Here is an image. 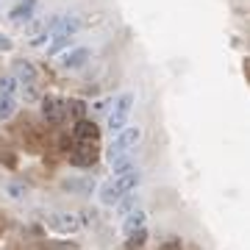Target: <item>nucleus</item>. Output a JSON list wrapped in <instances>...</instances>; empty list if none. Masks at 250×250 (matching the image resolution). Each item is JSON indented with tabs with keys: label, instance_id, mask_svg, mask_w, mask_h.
I'll return each mask as SVG.
<instances>
[{
	"label": "nucleus",
	"instance_id": "1",
	"mask_svg": "<svg viewBox=\"0 0 250 250\" xmlns=\"http://www.w3.org/2000/svg\"><path fill=\"white\" fill-rule=\"evenodd\" d=\"M100 156V131L89 120H75L70 142V161L75 167H92Z\"/></svg>",
	"mask_w": 250,
	"mask_h": 250
},
{
	"label": "nucleus",
	"instance_id": "2",
	"mask_svg": "<svg viewBox=\"0 0 250 250\" xmlns=\"http://www.w3.org/2000/svg\"><path fill=\"white\" fill-rule=\"evenodd\" d=\"M139 184H142V172H139V167H136V170L125 172V175H111V181H106V184L100 187L98 197H100L103 206H117L125 195L136 192Z\"/></svg>",
	"mask_w": 250,
	"mask_h": 250
},
{
	"label": "nucleus",
	"instance_id": "3",
	"mask_svg": "<svg viewBox=\"0 0 250 250\" xmlns=\"http://www.w3.org/2000/svg\"><path fill=\"white\" fill-rule=\"evenodd\" d=\"M139 139H142V128H139V125H125L123 131H117V134L111 136L108 147H106L108 164L117 161V159H123V156H131V153L136 150Z\"/></svg>",
	"mask_w": 250,
	"mask_h": 250
},
{
	"label": "nucleus",
	"instance_id": "4",
	"mask_svg": "<svg viewBox=\"0 0 250 250\" xmlns=\"http://www.w3.org/2000/svg\"><path fill=\"white\" fill-rule=\"evenodd\" d=\"M134 103H136L134 92H123V95H117V98L111 100V108H108V117H106V128H108V134L111 136L128 125L131 111H134Z\"/></svg>",
	"mask_w": 250,
	"mask_h": 250
},
{
	"label": "nucleus",
	"instance_id": "5",
	"mask_svg": "<svg viewBox=\"0 0 250 250\" xmlns=\"http://www.w3.org/2000/svg\"><path fill=\"white\" fill-rule=\"evenodd\" d=\"M92 56H95V50H92V47H86V45L70 47V50H62V53H59V67H62L64 72L83 70V67L92 62Z\"/></svg>",
	"mask_w": 250,
	"mask_h": 250
},
{
	"label": "nucleus",
	"instance_id": "6",
	"mask_svg": "<svg viewBox=\"0 0 250 250\" xmlns=\"http://www.w3.org/2000/svg\"><path fill=\"white\" fill-rule=\"evenodd\" d=\"M14 78H17V83L25 89V98L34 100L36 98V83H39V72H36V67L28 59H20V62H14V72H11Z\"/></svg>",
	"mask_w": 250,
	"mask_h": 250
},
{
	"label": "nucleus",
	"instance_id": "7",
	"mask_svg": "<svg viewBox=\"0 0 250 250\" xmlns=\"http://www.w3.org/2000/svg\"><path fill=\"white\" fill-rule=\"evenodd\" d=\"M36 6H39V0H20L6 17H9V22H14V25H25V22H31V20L36 17Z\"/></svg>",
	"mask_w": 250,
	"mask_h": 250
},
{
	"label": "nucleus",
	"instance_id": "8",
	"mask_svg": "<svg viewBox=\"0 0 250 250\" xmlns=\"http://www.w3.org/2000/svg\"><path fill=\"white\" fill-rule=\"evenodd\" d=\"M47 228L56 233H75L81 228V220L75 214H53L47 217Z\"/></svg>",
	"mask_w": 250,
	"mask_h": 250
},
{
	"label": "nucleus",
	"instance_id": "9",
	"mask_svg": "<svg viewBox=\"0 0 250 250\" xmlns=\"http://www.w3.org/2000/svg\"><path fill=\"white\" fill-rule=\"evenodd\" d=\"M42 114H45V120H50V123L64 120V117H67V111H64V100L62 98H45L42 100Z\"/></svg>",
	"mask_w": 250,
	"mask_h": 250
},
{
	"label": "nucleus",
	"instance_id": "10",
	"mask_svg": "<svg viewBox=\"0 0 250 250\" xmlns=\"http://www.w3.org/2000/svg\"><path fill=\"white\" fill-rule=\"evenodd\" d=\"M145 223H147L145 208H134V211H131V214H125V220H123V233L128 236V233H134L136 228H145Z\"/></svg>",
	"mask_w": 250,
	"mask_h": 250
},
{
	"label": "nucleus",
	"instance_id": "11",
	"mask_svg": "<svg viewBox=\"0 0 250 250\" xmlns=\"http://www.w3.org/2000/svg\"><path fill=\"white\" fill-rule=\"evenodd\" d=\"M17 108H20L17 95H0V123L11 120V117L17 114Z\"/></svg>",
	"mask_w": 250,
	"mask_h": 250
},
{
	"label": "nucleus",
	"instance_id": "12",
	"mask_svg": "<svg viewBox=\"0 0 250 250\" xmlns=\"http://www.w3.org/2000/svg\"><path fill=\"white\" fill-rule=\"evenodd\" d=\"M64 187H67V189H78V195H92L95 181H92V178H67V181H64Z\"/></svg>",
	"mask_w": 250,
	"mask_h": 250
},
{
	"label": "nucleus",
	"instance_id": "13",
	"mask_svg": "<svg viewBox=\"0 0 250 250\" xmlns=\"http://www.w3.org/2000/svg\"><path fill=\"white\" fill-rule=\"evenodd\" d=\"M145 242H147V228H136L134 233H128V236H125V248H128V250H139Z\"/></svg>",
	"mask_w": 250,
	"mask_h": 250
},
{
	"label": "nucleus",
	"instance_id": "14",
	"mask_svg": "<svg viewBox=\"0 0 250 250\" xmlns=\"http://www.w3.org/2000/svg\"><path fill=\"white\" fill-rule=\"evenodd\" d=\"M134 208H139V195H136V192H131V195H125L123 200L117 203V211H120V217L131 214Z\"/></svg>",
	"mask_w": 250,
	"mask_h": 250
},
{
	"label": "nucleus",
	"instance_id": "15",
	"mask_svg": "<svg viewBox=\"0 0 250 250\" xmlns=\"http://www.w3.org/2000/svg\"><path fill=\"white\" fill-rule=\"evenodd\" d=\"M131 170H136V164L131 156H123V159L111 161V175H125V172H131Z\"/></svg>",
	"mask_w": 250,
	"mask_h": 250
},
{
	"label": "nucleus",
	"instance_id": "16",
	"mask_svg": "<svg viewBox=\"0 0 250 250\" xmlns=\"http://www.w3.org/2000/svg\"><path fill=\"white\" fill-rule=\"evenodd\" d=\"M20 83L14 75H0V95H17Z\"/></svg>",
	"mask_w": 250,
	"mask_h": 250
},
{
	"label": "nucleus",
	"instance_id": "17",
	"mask_svg": "<svg viewBox=\"0 0 250 250\" xmlns=\"http://www.w3.org/2000/svg\"><path fill=\"white\" fill-rule=\"evenodd\" d=\"M11 47H14V39H11L9 34H3V31H0V53H9Z\"/></svg>",
	"mask_w": 250,
	"mask_h": 250
},
{
	"label": "nucleus",
	"instance_id": "18",
	"mask_svg": "<svg viewBox=\"0 0 250 250\" xmlns=\"http://www.w3.org/2000/svg\"><path fill=\"white\" fill-rule=\"evenodd\" d=\"M9 195L14 197V200H20V197H25V189H22V187H17V184H14V187H9Z\"/></svg>",
	"mask_w": 250,
	"mask_h": 250
}]
</instances>
